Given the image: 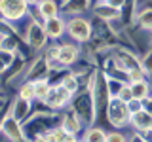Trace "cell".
Instances as JSON below:
<instances>
[{"label": "cell", "mask_w": 152, "mask_h": 142, "mask_svg": "<svg viewBox=\"0 0 152 142\" xmlns=\"http://www.w3.org/2000/svg\"><path fill=\"white\" fill-rule=\"evenodd\" d=\"M61 125V114L57 110H48V112H34L28 120L23 123L25 127L27 140H46V135L51 129Z\"/></svg>", "instance_id": "obj_1"}, {"label": "cell", "mask_w": 152, "mask_h": 142, "mask_svg": "<svg viewBox=\"0 0 152 142\" xmlns=\"http://www.w3.org/2000/svg\"><path fill=\"white\" fill-rule=\"evenodd\" d=\"M70 110H72L76 116L82 120L86 125H93L97 123V102H95V97H93V91L84 85L78 93H74L72 97V102H70Z\"/></svg>", "instance_id": "obj_2"}, {"label": "cell", "mask_w": 152, "mask_h": 142, "mask_svg": "<svg viewBox=\"0 0 152 142\" xmlns=\"http://www.w3.org/2000/svg\"><path fill=\"white\" fill-rule=\"evenodd\" d=\"M104 117L114 129H124V127L131 125V110L127 106V102H124L120 97H112L108 101Z\"/></svg>", "instance_id": "obj_3"}, {"label": "cell", "mask_w": 152, "mask_h": 142, "mask_svg": "<svg viewBox=\"0 0 152 142\" xmlns=\"http://www.w3.org/2000/svg\"><path fill=\"white\" fill-rule=\"evenodd\" d=\"M66 34L78 44H88L93 36V23L84 15L66 17Z\"/></svg>", "instance_id": "obj_4"}, {"label": "cell", "mask_w": 152, "mask_h": 142, "mask_svg": "<svg viewBox=\"0 0 152 142\" xmlns=\"http://www.w3.org/2000/svg\"><path fill=\"white\" fill-rule=\"evenodd\" d=\"M23 38H25L27 46L31 47V49H34V51H44L48 47V42H50L46 27L42 25V23L31 21V19H27L25 30H23Z\"/></svg>", "instance_id": "obj_5"}, {"label": "cell", "mask_w": 152, "mask_h": 142, "mask_svg": "<svg viewBox=\"0 0 152 142\" xmlns=\"http://www.w3.org/2000/svg\"><path fill=\"white\" fill-rule=\"evenodd\" d=\"M72 97H74V93L69 91V89H66L63 83H53L51 91L48 93L46 101L42 102V104H44L48 110L63 112V110H66V108L70 106V102H72Z\"/></svg>", "instance_id": "obj_6"}, {"label": "cell", "mask_w": 152, "mask_h": 142, "mask_svg": "<svg viewBox=\"0 0 152 142\" xmlns=\"http://www.w3.org/2000/svg\"><path fill=\"white\" fill-rule=\"evenodd\" d=\"M27 0H0V15L10 23H19L28 15Z\"/></svg>", "instance_id": "obj_7"}, {"label": "cell", "mask_w": 152, "mask_h": 142, "mask_svg": "<svg viewBox=\"0 0 152 142\" xmlns=\"http://www.w3.org/2000/svg\"><path fill=\"white\" fill-rule=\"evenodd\" d=\"M0 135H2L6 140H12V142L27 140L23 123L19 121L17 117H13L12 114H6V116L2 117V123H0Z\"/></svg>", "instance_id": "obj_8"}, {"label": "cell", "mask_w": 152, "mask_h": 142, "mask_svg": "<svg viewBox=\"0 0 152 142\" xmlns=\"http://www.w3.org/2000/svg\"><path fill=\"white\" fill-rule=\"evenodd\" d=\"M82 49H80L78 42H63L59 44V63L65 68H72V66L80 61Z\"/></svg>", "instance_id": "obj_9"}, {"label": "cell", "mask_w": 152, "mask_h": 142, "mask_svg": "<svg viewBox=\"0 0 152 142\" xmlns=\"http://www.w3.org/2000/svg\"><path fill=\"white\" fill-rule=\"evenodd\" d=\"M51 72H53V70L50 68L48 61L40 55V57H36V59L31 63V68H27V70H25V74H23V80H28V82H36V80L50 78Z\"/></svg>", "instance_id": "obj_10"}, {"label": "cell", "mask_w": 152, "mask_h": 142, "mask_svg": "<svg viewBox=\"0 0 152 142\" xmlns=\"http://www.w3.org/2000/svg\"><path fill=\"white\" fill-rule=\"evenodd\" d=\"M61 125H63L70 135L78 136V138H82V133L86 131V127H88L72 110H70V108L63 110V114H61Z\"/></svg>", "instance_id": "obj_11"}, {"label": "cell", "mask_w": 152, "mask_h": 142, "mask_svg": "<svg viewBox=\"0 0 152 142\" xmlns=\"http://www.w3.org/2000/svg\"><path fill=\"white\" fill-rule=\"evenodd\" d=\"M91 12H93V15L97 19H103V21H108V23L120 21V17H122V9L110 6L108 2H99V0L93 4Z\"/></svg>", "instance_id": "obj_12"}, {"label": "cell", "mask_w": 152, "mask_h": 142, "mask_svg": "<svg viewBox=\"0 0 152 142\" xmlns=\"http://www.w3.org/2000/svg\"><path fill=\"white\" fill-rule=\"evenodd\" d=\"M44 27H46L50 40H59V38H63L66 34V17L61 15V13L55 17H50V19H46Z\"/></svg>", "instance_id": "obj_13"}, {"label": "cell", "mask_w": 152, "mask_h": 142, "mask_svg": "<svg viewBox=\"0 0 152 142\" xmlns=\"http://www.w3.org/2000/svg\"><path fill=\"white\" fill-rule=\"evenodd\" d=\"M10 114L13 117H17L21 123H25L28 117L32 116V101H27V99H21L17 95L12 101V106H10Z\"/></svg>", "instance_id": "obj_14"}, {"label": "cell", "mask_w": 152, "mask_h": 142, "mask_svg": "<svg viewBox=\"0 0 152 142\" xmlns=\"http://www.w3.org/2000/svg\"><path fill=\"white\" fill-rule=\"evenodd\" d=\"M89 8H91V0H63L61 2V15H84Z\"/></svg>", "instance_id": "obj_15"}, {"label": "cell", "mask_w": 152, "mask_h": 142, "mask_svg": "<svg viewBox=\"0 0 152 142\" xmlns=\"http://www.w3.org/2000/svg\"><path fill=\"white\" fill-rule=\"evenodd\" d=\"M131 127H133V131H139V133L152 129V114L146 108L135 112L131 116Z\"/></svg>", "instance_id": "obj_16"}, {"label": "cell", "mask_w": 152, "mask_h": 142, "mask_svg": "<svg viewBox=\"0 0 152 142\" xmlns=\"http://www.w3.org/2000/svg\"><path fill=\"white\" fill-rule=\"evenodd\" d=\"M135 25L139 27L142 32H150L152 30V6L150 4H145V6L137 12Z\"/></svg>", "instance_id": "obj_17"}, {"label": "cell", "mask_w": 152, "mask_h": 142, "mask_svg": "<svg viewBox=\"0 0 152 142\" xmlns=\"http://www.w3.org/2000/svg\"><path fill=\"white\" fill-rule=\"evenodd\" d=\"M57 83H63L69 91H72V93H78L80 89L86 85V82H82V76H78L76 72H65V74H61V80Z\"/></svg>", "instance_id": "obj_18"}, {"label": "cell", "mask_w": 152, "mask_h": 142, "mask_svg": "<svg viewBox=\"0 0 152 142\" xmlns=\"http://www.w3.org/2000/svg\"><path fill=\"white\" fill-rule=\"evenodd\" d=\"M46 140L48 142H76V140H78V136L70 135L63 125H57L55 129H51L46 135Z\"/></svg>", "instance_id": "obj_19"}, {"label": "cell", "mask_w": 152, "mask_h": 142, "mask_svg": "<svg viewBox=\"0 0 152 142\" xmlns=\"http://www.w3.org/2000/svg\"><path fill=\"white\" fill-rule=\"evenodd\" d=\"M82 140H88V142H108V133L99 125H89L86 127L84 135H82Z\"/></svg>", "instance_id": "obj_20"}, {"label": "cell", "mask_w": 152, "mask_h": 142, "mask_svg": "<svg viewBox=\"0 0 152 142\" xmlns=\"http://www.w3.org/2000/svg\"><path fill=\"white\" fill-rule=\"evenodd\" d=\"M38 8H40V12L44 13L46 19L55 17L61 13V0H40Z\"/></svg>", "instance_id": "obj_21"}, {"label": "cell", "mask_w": 152, "mask_h": 142, "mask_svg": "<svg viewBox=\"0 0 152 142\" xmlns=\"http://www.w3.org/2000/svg\"><path fill=\"white\" fill-rule=\"evenodd\" d=\"M21 51H15V49H0V61H2V74H6L10 68L13 66V63L17 61V57Z\"/></svg>", "instance_id": "obj_22"}, {"label": "cell", "mask_w": 152, "mask_h": 142, "mask_svg": "<svg viewBox=\"0 0 152 142\" xmlns=\"http://www.w3.org/2000/svg\"><path fill=\"white\" fill-rule=\"evenodd\" d=\"M131 89H133V97L135 99H148L152 95V89H150V82L148 80H141V82H133L131 83Z\"/></svg>", "instance_id": "obj_23"}, {"label": "cell", "mask_w": 152, "mask_h": 142, "mask_svg": "<svg viewBox=\"0 0 152 142\" xmlns=\"http://www.w3.org/2000/svg\"><path fill=\"white\" fill-rule=\"evenodd\" d=\"M51 87H53V83L50 82V78H44V80H36L34 82V91H36V101L38 102H44L48 93L51 91Z\"/></svg>", "instance_id": "obj_24"}, {"label": "cell", "mask_w": 152, "mask_h": 142, "mask_svg": "<svg viewBox=\"0 0 152 142\" xmlns=\"http://www.w3.org/2000/svg\"><path fill=\"white\" fill-rule=\"evenodd\" d=\"M17 95L21 99H27V101H36V91H34V82H28V80H23V83L19 85Z\"/></svg>", "instance_id": "obj_25"}, {"label": "cell", "mask_w": 152, "mask_h": 142, "mask_svg": "<svg viewBox=\"0 0 152 142\" xmlns=\"http://www.w3.org/2000/svg\"><path fill=\"white\" fill-rule=\"evenodd\" d=\"M148 78V72H146L142 66H137V68H131L127 72V82L133 83V82H141V80H146Z\"/></svg>", "instance_id": "obj_26"}, {"label": "cell", "mask_w": 152, "mask_h": 142, "mask_svg": "<svg viewBox=\"0 0 152 142\" xmlns=\"http://www.w3.org/2000/svg\"><path fill=\"white\" fill-rule=\"evenodd\" d=\"M27 19H31V21H36V23H42V25L46 23V17H44V13L40 12L38 4H36V6H31V8H28V15H27Z\"/></svg>", "instance_id": "obj_27"}, {"label": "cell", "mask_w": 152, "mask_h": 142, "mask_svg": "<svg viewBox=\"0 0 152 142\" xmlns=\"http://www.w3.org/2000/svg\"><path fill=\"white\" fill-rule=\"evenodd\" d=\"M116 97H120L124 102H129L131 99H135V97H133V89H131V83H129V82H127V83H124V85H122V89H120V93H118Z\"/></svg>", "instance_id": "obj_28"}, {"label": "cell", "mask_w": 152, "mask_h": 142, "mask_svg": "<svg viewBox=\"0 0 152 142\" xmlns=\"http://www.w3.org/2000/svg\"><path fill=\"white\" fill-rule=\"evenodd\" d=\"M141 63H142V68L148 72V76H152V49L146 51L145 55H141Z\"/></svg>", "instance_id": "obj_29"}, {"label": "cell", "mask_w": 152, "mask_h": 142, "mask_svg": "<svg viewBox=\"0 0 152 142\" xmlns=\"http://www.w3.org/2000/svg\"><path fill=\"white\" fill-rule=\"evenodd\" d=\"M127 106H129V110H131V116L135 112H139L145 108V101H141V99H131L129 102H127Z\"/></svg>", "instance_id": "obj_30"}, {"label": "cell", "mask_w": 152, "mask_h": 142, "mask_svg": "<svg viewBox=\"0 0 152 142\" xmlns=\"http://www.w3.org/2000/svg\"><path fill=\"white\" fill-rule=\"evenodd\" d=\"M122 140H127V136L124 133H118V131L108 133V142H122Z\"/></svg>", "instance_id": "obj_31"}, {"label": "cell", "mask_w": 152, "mask_h": 142, "mask_svg": "<svg viewBox=\"0 0 152 142\" xmlns=\"http://www.w3.org/2000/svg\"><path fill=\"white\" fill-rule=\"evenodd\" d=\"M110 6H114V8H118V9H124V6H126V2L127 0H107Z\"/></svg>", "instance_id": "obj_32"}, {"label": "cell", "mask_w": 152, "mask_h": 142, "mask_svg": "<svg viewBox=\"0 0 152 142\" xmlns=\"http://www.w3.org/2000/svg\"><path fill=\"white\" fill-rule=\"evenodd\" d=\"M145 108H146V110H148V112L152 114V95H150L148 99H145Z\"/></svg>", "instance_id": "obj_33"}, {"label": "cell", "mask_w": 152, "mask_h": 142, "mask_svg": "<svg viewBox=\"0 0 152 142\" xmlns=\"http://www.w3.org/2000/svg\"><path fill=\"white\" fill-rule=\"evenodd\" d=\"M27 2H28V6H36V4L40 2V0H27Z\"/></svg>", "instance_id": "obj_34"}, {"label": "cell", "mask_w": 152, "mask_h": 142, "mask_svg": "<svg viewBox=\"0 0 152 142\" xmlns=\"http://www.w3.org/2000/svg\"><path fill=\"white\" fill-rule=\"evenodd\" d=\"M148 46H150V47H152V30H150V32H148Z\"/></svg>", "instance_id": "obj_35"}, {"label": "cell", "mask_w": 152, "mask_h": 142, "mask_svg": "<svg viewBox=\"0 0 152 142\" xmlns=\"http://www.w3.org/2000/svg\"><path fill=\"white\" fill-rule=\"evenodd\" d=\"M146 4H150V6H152V0H146Z\"/></svg>", "instance_id": "obj_36"}, {"label": "cell", "mask_w": 152, "mask_h": 142, "mask_svg": "<svg viewBox=\"0 0 152 142\" xmlns=\"http://www.w3.org/2000/svg\"><path fill=\"white\" fill-rule=\"evenodd\" d=\"M99 2H107V0H99Z\"/></svg>", "instance_id": "obj_37"}, {"label": "cell", "mask_w": 152, "mask_h": 142, "mask_svg": "<svg viewBox=\"0 0 152 142\" xmlns=\"http://www.w3.org/2000/svg\"><path fill=\"white\" fill-rule=\"evenodd\" d=\"M61 2H63V0H61Z\"/></svg>", "instance_id": "obj_38"}]
</instances>
